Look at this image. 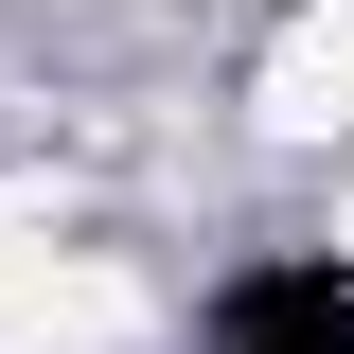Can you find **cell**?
Instances as JSON below:
<instances>
[{
	"label": "cell",
	"instance_id": "6da1fadb",
	"mask_svg": "<svg viewBox=\"0 0 354 354\" xmlns=\"http://www.w3.org/2000/svg\"><path fill=\"white\" fill-rule=\"evenodd\" d=\"M142 266L53 248V230H0V354H142Z\"/></svg>",
	"mask_w": 354,
	"mask_h": 354
},
{
	"label": "cell",
	"instance_id": "7a4b0ae2",
	"mask_svg": "<svg viewBox=\"0 0 354 354\" xmlns=\"http://www.w3.org/2000/svg\"><path fill=\"white\" fill-rule=\"evenodd\" d=\"M337 248H354V213H337Z\"/></svg>",
	"mask_w": 354,
	"mask_h": 354
}]
</instances>
